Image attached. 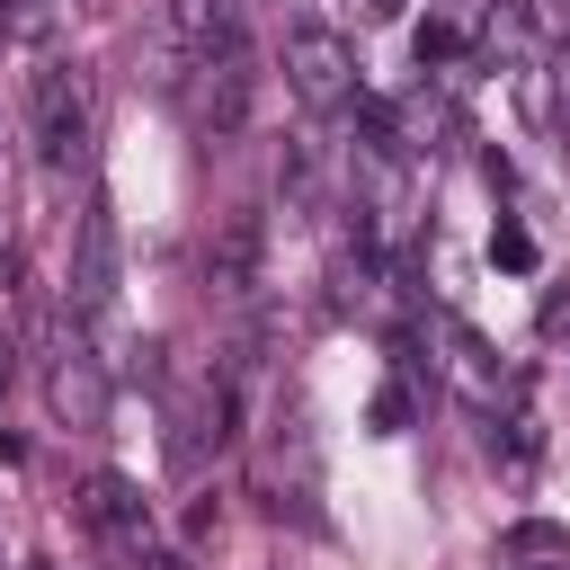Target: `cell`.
<instances>
[{"mask_svg":"<svg viewBox=\"0 0 570 570\" xmlns=\"http://www.w3.org/2000/svg\"><path fill=\"white\" fill-rule=\"evenodd\" d=\"M392 9H401V0H374V18H392Z\"/></svg>","mask_w":570,"mask_h":570,"instance_id":"13","label":"cell"},{"mask_svg":"<svg viewBox=\"0 0 570 570\" xmlns=\"http://www.w3.org/2000/svg\"><path fill=\"white\" fill-rule=\"evenodd\" d=\"M53 401H62L80 428H98V410H107V374H98L89 347H62V365H53Z\"/></svg>","mask_w":570,"mask_h":570,"instance_id":"6","label":"cell"},{"mask_svg":"<svg viewBox=\"0 0 570 570\" xmlns=\"http://www.w3.org/2000/svg\"><path fill=\"white\" fill-rule=\"evenodd\" d=\"M80 525H89L116 561H125L134 543H151V508H142V490H134L125 472H89V481H80Z\"/></svg>","mask_w":570,"mask_h":570,"instance_id":"4","label":"cell"},{"mask_svg":"<svg viewBox=\"0 0 570 570\" xmlns=\"http://www.w3.org/2000/svg\"><path fill=\"white\" fill-rule=\"evenodd\" d=\"M543 330H552V338L570 330V285H561V294H543Z\"/></svg>","mask_w":570,"mask_h":570,"instance_id":"11","label":"cell"},{"mask_svg":"<svg viewBox=\"0 0 570 570\" xmlns=\"http://www.w3.org/2000/svg\"><path fill=\"white\" fill-rule=\"evenodd\" d=\"M116 285H125L116 214L89 205V214H80V258H71V312H80V321H107V312H116Z\"/></svg>","mask_w":570,"mask_h":570,"instance_id":"3","label":"cell"},{"mask_svg":"<svg viewBox=\"0 0 570 570\" xmlns=\"http://www.w3.org/2000/svg\"><path fill=\"white\" fill-rule=\"evenodd\" d=\"M285 80H294L303 107H321V116H356V53H347L338 27H321V18L285 27Z\"/></svg>","mask_w":570,"mask_h":570,"instance_id":"1","label":"cell"},{"mask_svg":"<svg viewBox=\"0 0 570 570\" xmlns=\"http://www.w3.org/2000/svg\"><path fill=\"white\" fill-rule=\"evenodd\" d=\"M490 249H499V267H534V240H525L517 223H499V240H490Z\"/></svg>","mask_w":570,"mask_h":570,"instance_id":"9","label":"cell"},{"mask_svg":"<svg viewBox=\"0 0 570 570\" xmlns=\"http://www.w3.org/2000/svg\"><path fill=\"white\" fill-rule=\"evenodd\" d=\"M552 125H561V151H570V80H561V98H552Z\"/></svg>","mask_w":570,"mask_h":570,"instance_id":"12","label":"cell"},{"mask_svg":"<svg viewBox=\"0 0 570 570\" xmlns=\"http://www.w3.org/2000/svg\"><path fill=\"white\" fill-rule=\"evenodd\" d=\"M125 570H187V561H178V552H160V543H134V552H125Z\"/></svg>","mask_w":570,"mask_h":570,"instance_id":"10","label":"cell"},{"mask_svg":"<svg viewBox=\"0 0 570 570\" xmlns=\"http://www.w3.org/2000/svg\"><path fill=\"white\" fill-rule=\"evenodd\" d=\"M258 258H267V223H258V214H232V223L214 232V249H205L214 294H249V285H258Z\"/></svg>","mask_w":570,"mask_h":570,"instance_id":"5","label":"cell"},{"mask_svg":"<svg viewBox=\"0 0 570 570\" xmlns=\"http://www.w3.org/2000/svg\"><path fill=\"white\" fill-rule=\"evenodd\" d=\"M0 27H9L18 45H45V36H53V0H9V9H0Z\"/></svg>","mask_w":570,"mask_h":570,"instance_id":"8","label":"cell"},{"mask_svg":"<svg viewBox=\"0 0 570 570\" xmlns=\"http://www.w3.org/2000/svg\"><path fill=\"white\" fill-rule=\"evenodd\" d=\"M27 116H36V151H45V169L80 160V142H89V107H80V71H71V62H36V80H27Z\"/></svg>","mask_w":570,"mask_h":570,"instance_id":"2","label":"cell"},{"mask_svg":"<svg viewBox=\"0 0 570 570\" xmlns=\"http://www.w3.org/2000/svg\"><path fill=\"white\" fill-rule=\"evenodd\" d=\"M508 552H517V561H570V534H561V525H517Z\"/></svg>","mask_w":570,"mask_h":570,"instance_id":"7","label":"cell"}]
</instances>
